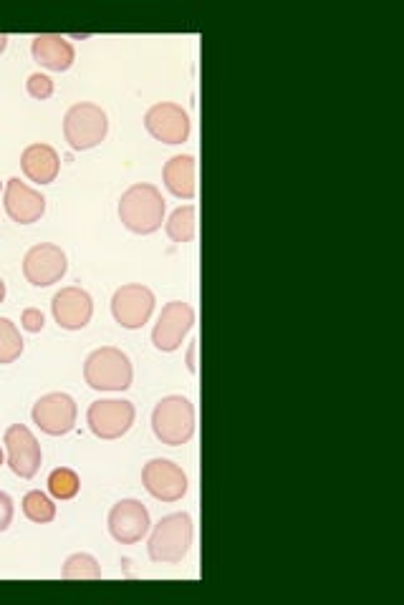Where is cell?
I'll return each instance as SVG.
<instances>
[{
  "label": "cell",
  "instance_id": "cell-27",
  "mask_svg": "<svg viewBox=\"0 0 404 605\" xmlns=\"http://www.w3.org/2000/svg\"><path fill=\"white\" fill-rule=\"evenodd\" d=\"M13 520V502L6 492H0V532L8 530Z\"/></svg>",
  "mask_w": 404,
  "mask_h": 605
},
{
  "label": "cell",
  "instance_id": "cell-24",
  "mask_svg": "<svg viewBox=\"0 0 404 605\" xmlns=\"http://www.w3.org/2000/svg\"><path fill=\"white\" fill-rule=\"evenodd\" d=\"M23 351V338L8 318H0V363H13Z\"/></svg>",
  "mask_w": 404,
  "mask_h": 605
},
{
  "label": "cell",
  "instance_id": "cell-28",
  "mask_svg": "<svg viewBox=\"0 0 404 605\" xmlns=\"http://www.w3.org/2000/svg\"><path fill=\"white\" fill-rule=\"evenodd\" d=\"M187 363H190V371L197 369V366H195V343H192L190 353H187Z\"/></svg>",
  "mask_w": 404,
  "mask_h": 605
},
{
  "label": "cell",
  "instance_id": "cell-26",
  "mask_svg": "<svg viewBox=\"0 0 404 605\" xmlns=\"http://www.w3.org/2000/svg\"><path fill=\"white\" fill-rule=\"evenodd\" d=\"M21 323H23V328H26V331L38 333L43 328V313L36 311V308H26V311H23V316H21Z\"/></svg>",
  "mask_w": 404,
  "mask_h": 605
},
{
  "label": "cell",
  "instance_id": "cell-12",
  "mask_svg": "<svg viewBox=\"0 0 404 605\" xmlns=\"http://www.w3.org/2000/svg\"><path fill=\"white\" fill-rule=\"evenodd\" d=\"M192 323H195V311H192L187 303L182 300H172L162 308L160 318H157V326L152 331V343L160 351H177L182 346V338L190 333Z\"/></svg>",
  "mask_w": 404,
  "mask_h": 605
},
{
  "label": "cell",
  "instance_id": "cell-17",
  "mask_svg": "<svg viewBox=\"0 0 404 605\" xmlns=\"http://www.w3.org/2000/svg\"><path fill=\"white\" fill-rule=\"evenodd\" d=\"M33 61L51 71H66L74 64V46L56 33H38L31 43Z\"/></svg>",
  "mask_w": 404,
  "mask_h": 605
},
{
  "label": "cell",
  "instance_id": "cell-18",
  "mask_svg": "<svg viewBox=\"0 0 404 605\" xmlns=\"http://www.w3.org/2000/svg\"><path fill=\"white\" fill-rule=\"evenodd\" d=\"M59 154L54 147L48 144H31V147L23 149L21 154V169L31 182L38 185H51L59 174Z\"/></svg>",
  "mask_w": 404,
  "mask_h": 605
},
{
  "label": "cell",
  "instance_id": "cell-3",
  "mask_svg": "<svg viewBox=\"0 0 404 605\" xmlns=\"http://www.w3.org/2000/svg\"><path fill=\"white\" fill-rule=\"evenodd\" d=\"M84 379L94 391H124L132 386V363L119 348H96L84 363Z\"/></svg>",
  "mask_w": 404,
  "mask_h": 605
},
{
  "label": "cell",
  "instance_id": "cell-30",
  "mask_svg": "<svg viewBox=\"0 0 404 605\" xmlns=\"http://www.w3.org/2000/svg\"><path fill=\"white\" fill-rule=\"evenodd\" d=\"M3 298H6V283L0 280V303H3Z\"/></svg>",
  "mask_w": 404,
  "mask_h": 605
},
{
  "label": "cell",
  "instance_id": "cell-4",
  "mask_svg": "<svg viewBox=\"0 0 404 605\" xmlns=\"http://www.w3.org/2000/svg\"><path fill=\"white\" fill-rule=\"evenodd\" d=\"M152 429L162 444H187L195 434V406L185 396H165L152 411Z\"/></svg>",
  "mask_w": 404,
  "mask_h": 605
},
{
  "label": "cell",
  "instance_id": "cell-15",
  "mask_svg": "<svg viewBox=\"0 0 404 605\" xmlns=\"http://www.w3.org/2000/svg\"><path fill=\"white\" fill-rule=\"evenodd\" d=\"M51 311H54L56 323L66 331H81L86 323L91 321V313H94V303H91V295L81 288H64L54 295L51 300Z\"/></svg>",
  "mask_w": 404,
  "mask_h": 605
},
{
  "label": "cell",
  "instance_id": "cell-19",
  "mask_svg": "<svg viewBox=\"0 0 404 605\" xmlns=\"http://www.w3.org/2000/svg\"><path fill=\"white\" fill-rule=\"evenodd\" d=\"M167 190L180 200H192L195 197V157L190 154H177L162 169Z\"/></svg>",
  "mask_w": 404,
  "mask_h": 605
},
{
  "label": "cell",
  "instance_id": "cell-9",
  "mask_svg": "<svg viewBox=\"0 0 404 605\" xmlns=\"http://www.w3.org/2000/svg\"><path fill=\"white\" fill-rule=\"evenodd\" d=\"M66 273V255L59 245L41 242L33 245L23 258V275L36 288H48V285L59 283Z\"/></svg>",
  "mask_w": 404,
  "mask_h": 605
},
{
  "label": "cell",
  "instance_id": "cell-6",
  "mask_svg": "<svg viewBox=\"0 0 404 605\" xmlns=\"http://www.w3.org/2000/svg\"><path fill=\"white\" fill-rule=\"evenodd\" d=\"M155 311V293L147 285L129 283L114 293L112 298V316L122 328L137 331L149 321Z\"/></svg>",
  "mask_w": 404,
  "mask_h": 605
},
{
  "label": "cell",
  "instance_id": "cell-25",
  "mask_svg": "<svg viewBox=\"0 0 404 605\" xmlns=\"http://www.w3.org/2000/svg\"><path fill=\"white\" fill-rule=\"evenodd\" d=\"M26 89L33 99H48V96L54 94V81L48 79L46 74H31L26 81Z\"/></svg>",
  "mask_w": 404,
  "mask_h": 605
},
{
  "label": "cell",
  "instance_id": "cell-10",
  "mask_svg": "<svg viewBox=\"0 0 404 605\" xmlns=\"http://www.w3.org/2000/svg\"><path fill=\"white\" fill-rule=\"evenodd\" d=\"M89 429L99 439H119L132 429L134 406L129 401H94L86 411Z\"/></svg>",
  "mask_w": 404,
  "mask_h": 605
},
{
  "label": "cell",
  "instance_id": "cell-13",
  "mask_svg": "<svg viewBox=\"0 0 404 605\" xmlns=\"http://www.w3.org/2000/svg\"><path fill=\"white\" fill-rule=\"evenodd\" d=\"M149 530V512L139 500H122L109 510V532L122 545H134Z\"/></svg>",
  "mask_w": 404,
  "mask_h": 605
},
{
  "label": "cell",
  "instance_id": "cell-2",
  "mask_svg": "<svg viewBox=\"0 0 404 605\" xmlns=\"http://www.w3.org/2000/svg\"><path fill=\"white\" fill-rule=\"evenodd\" d=\"M192 545V517L187 512H172L157 522L155 532L149 537L147 553L152 563L177 565L187 555Z\"/></svg>",
  "mask_w": 404,
  "mask_h": 605
},
{
  "label": "cell",
  "instance_id": "cell-22",
  "mask_svg": "<svg viewBox=\"0 0 404 605\" xmlns=\"http://www.w3.org/2000/svg\"><path fill=\"white\" fill-rule=\"evenodd\" d=\"M48 492L56 497V500H71L79 492V477H76L74 469L59 467L48 474Z\"/></svg>",
  "mask_w": 404,
  "mask_h": 605
},
{
  "label": "cell",
  "instance_id": "cell-23",
  "mask_svg": "<svg viewBox=\"0 0 404 605\" xmlns=\"http://www.w3.org/2000/svg\"><path fill=\"white\" fill-rule=\"evenodd\" d=\"M23 515L31 522H51L56 517V505L43 492L31 490L23 497Z\"/></svg>",
  "mask_w": 404,
  "mask_h": 605
},
{
  "label": "cell",
  "instance_id": "cell-11",
  "mask_svg": "<svg viewBox=\"0 0 404 605\" xmlns=\"http://www.w3.org/2000/svg\"><path fill=\"white\" fill-rule=\"evenodd\" d=\"M33 424L51 437L69 434L76 424V404L69 394H46L33 404Z\"/></svg>",
  "mask_w": 404,
  "mask_h": 605
},
{
  "label": "cell",
  "instance_id": "cell-31",
  "mask_svg": "<svg viewBox=\"0 0 404 605\" xmlns=\"http://www.w3.org/2000/svg\"><path fill=\"white\" fill-rule=\"evenodd\" d=\"M0 464H3V449H0Z\"/></svg>",
  "mask_w": 404,
  "mask_h": 605
},
{
  "label": "cell",
  "instance_id": "cell-16",
  "mask_svg": "<svg viewBox=\"0 0 404 605\" xmlns=\"http://www.w3.org/2000/svg\"><path fill=\"white\" fill-rule=\"evenodd\" d=\"M43 210H46V200H43L41 192L31 190L26 182H21L18 177L8 179L6 185V212L13 222H21V225H31V222L41 220Z\"/></svg>",
  "mask_w": 404,
  "mask_h": 605
},
{
  "label": "cell",
  "instance_id": "cell-1",
  "mask_svg": "<svg viewBox=\"0 0 404 605\" xmlns=\"http://www.w3.org/2000/svg\"><path fill=\"white\" fill-rule=\"evenodd\" d=\"M119 220L137 235L157 232L165 220V200L155 185H132L119 200Z\"/></svg>",
  "mask_w": 404,
  "mask_h": 605
},
{
  "label": "cell",
  "instance_id": "cell-14",
  "mask_svg": "<svg viewBox=\"0 0 404 605\" xmlns=\"http://www.w3.org/2000/svg\"><path fill=\"white\" fill-rule=\"evenodd\" d=\"M6 447H8V464L13 472L23 479H31L41 467V447L36 437L23 424H13L6 429Z\"/></svg>",
  "mask_w": 404,
  "mask_h": 605
},
{
  "label": "cell",
  "instance_id": "cell-5",
  "mask_svg": "<svg viewBox=\"0 0 404 605\" xmlns=\"http://www.w3.org/2000/svg\"><path fill=\"white\" fill-rule=\"evenodd\" d=\"M107 114L96 104H74L64 116V137L74 152L96 147L107 137Z\"/></svg>",
  "mask_w": 404,
  "mask_h": 605
},
{
  "label": "cell",
  "instance_id": "cell-20",
  "mask_svg": "<svg viewBox=\"0 0 404 605\" xmlns=\"http://www.w3.org/2000/svg\"><path fill=\"white\" fill-rule=\"evenodd\" d=\"M195 205H185V207H177L175 212L170 215V220H167L165 230L167 235H170L172 242H190L192 237H195Z\"/></svg>",
  "mask_w": 404,
  "mask_h": 605
},
{
  "label": "cell",
  "instance_id": "cell-21",
  "mask_svg": "<svg viewBox=\"0 0 404 605\" xmlns=\"http://www.w3.org/2000/svg\"><path fill=\"white\" fill-rule=\"evenodd\" d=\"M61 575H64L66 580H99L101 568H99V563L91 558V555L76 553L66 560Z\"/></svg>",
  "mask_w": 404,
  "mask_h": 605
},
{
  "label": "cell",
  "instance_id": "cell-8",
  "mask_svg": "<svg viewBox=\"0 0 404 605\" xmlns=\"http://www.w3.org/2000/svg\"><path fill=\"white\" fill-rule=\"evenodd\" d=\"M144 127L157 142L165 144H182L190 137V116L182 106L160 101V104L149 106L144 114Z\"/></svg>",
  "mask_w": 404,
  "mask_h": 605
},
{
  "label": "cell",
  "instance_id": "cell-29",
  "mask_svg": "<svg viewBox=\"0 0 404 605\" xmlns=\"http://www.w3.org/2000/svg\"><path fill=\"white\" fill-rule=\"evenodd\" d=\"M6 43H8V36H6V33H0V53H3Z\"/></svg>",
  "mask_w": 404,
  "mask_h": 605
},
{
  "label": "cell",
  "instance_id": "cell-7",
  "mask_svg": "<svg viewBox=\"0 0 404 605\" xmlns=\"http://www.w3.org/2000/svg\"><path fill=\"white\" fill-rule=\"evenodd\" d=\"M142 484L160 502H177L187 492V477L170 459H149L142 469Z\"/></svg>",
  "mask_w": 404,
  "mask_h": 605
}]
</instances>
